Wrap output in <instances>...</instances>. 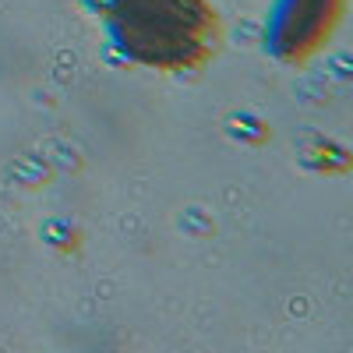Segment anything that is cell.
<instances>
[{
  "instance_id": "obj_1",
  "label": "cell",
  "mask_w": 353,
  "mask_h": 353,
  "mask_svg": "<svg viewBox=\"0 0 353 353\" xmlns=\"http://www.w3.org/2000/svg\"><path fill=\"white\" fill-rule=\"evenodd\" d=\"M110 46L156 74H194L223 53L226 25L212 0H106Z\"/></svg>"
},
{
  "instance_id": "obj_2",
  "label": "cell",
  "mask_w": 353,
  "mask_h": 353,
  "mask_svg": "<svg viewBox=\"0 0 353 353\" xmlns=\"http://www.w3.org/2000/svg\"><path fill=\"white\" fill-rule=\"evenodd\" d=\"M350 0H272L265 14V53L283 68H307L346 21Z\"/></svg>"
}]
</instances>
